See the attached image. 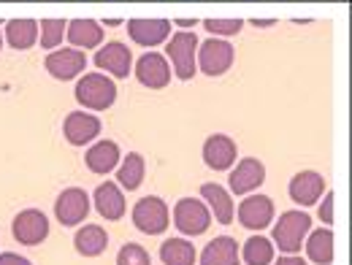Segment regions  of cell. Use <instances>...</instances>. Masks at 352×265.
<instances>
[{
    "label": "cell",
    "mask_w": 352,
    "mask_h": 265,
    "mask_svg": "<svg viewBox=\"0 0 352 265\" xmlns=\"http://www.w3.org/2000/svg\"><path fill=\"white\" fill-rule=\"evenodd\" d=\"M309 227H311L309 214H304V211H285L276 222V227H274V241L285 255H293V252L301 249Z\"/></svg>",
    "instance_id": "cell-1"
},
{
    "label": "cell",
    "mask_w": 352,
    "mask_h": 265,
    "mask_svg": "<svg viewBox=\"0 0 352 265\" xmlns=\"http://www.w3.org/2000/svg\"><path fill=\"white\" fill-rule=\"evenodd\" d=\"M117 97V87L111 79L100 76V73H87L82 76V82L76 84V100L87 108H95V111H103L114 103Z\"/></svg>",
    "instance_id": "cell-2"
},
{
    "label": "cell",
    "mask_w": 352,
    "mask_h": 265,
    "mask_svg": "<svg viewBox=\"0 0 352 265\" xmlns=\"http://www.w3.org/2000/svg\"><path fill=\"white\" fill-rule=\"evenodd\" d=\"M133 222H135V227H138L141 233H146V235H160V233L168 227V206H166L160 198H155V195L141 198V200L135 203V209H133Z\"/></svg>",
    "instance_id": "cell-3"
},
{
    "label": "cell",
    "mask_w": 352,
    "mask_h": 265,
    "mask_svg": "<svg viewBox=\"0 0 352 265\" xmlns=\"http://www.w3.org/2000/svg\"><path fill=\"white\" fill-rule=\"evenodd\" d=\"M198 36L195 33H176L168 41V57L174 60V71L179 79L195 76V51H198Z\"/></svg>",
    "instance_id": "cell-4"
},
{
    "label": "cell",
    "mask_w": 352,
    "mask_h": 265,
    "mask_svg": "<svg viewBox=\"0 0 352 265\" xmlns=\"http://www.w3.org/2000/svg\"><path fill=\"white\" fill-rule=\"evenodd\" d=\"M174 224L184 235H201V233H206V227L212 224V217H209V209H206L201 200L184 198V200L176 203Z\"/></svg>",
    "instance_id": "cell-5"
},
{
    "label": "cell",
    "mask_w": 352,
    "mask_h": 265,
    "mask_svg": "<svg viewBox=\"0 0 352 265\" xmlns=\"http://www.w3.org/2000/svg\"><path fill=\"white\" fill-rule=\"evenodd\" d=\"M87 211H89V198L87 192L79 189V187L63 189L60 198H57V203H54V214H57V220L63 222L65 227L79 224V222L87 217Z\"/></svg>",
    "instance_id": "cell-6"
},
{
    "label": "cell",
    "mask_w": 352,
    "mask_h": 265,
    "mask_svg": "<svg viewBox=\"0 0 352 265\" xmlns=\"http://www.w3.org/2000/svg\"><path fill=\"white\" fill-rule=\"evenodd\" d=\"M85 65H87V57H85V51H79V49H60V51H52V54L46 57V71H49L54 79H60V82L76 79V76L85 71Z\"/></svg>",
    "instance_id": "cell-7"
},
{
    "label": "cell",
    "mask_w": 352,
    "mask_h": 265,
    "mask_svg": "<svg viewBox=\"0 0 352 265\" xmlns=\"http://www.w3.org/2000/svg\"><path fill=\"white\" fill-rule=\"evenodd\" d=\"M198 62L206 76H222L233 65V46L217 41V38H209L198 49Z\"/></svg>",
    "instance_id": "cell-8"
},
{
    "label": "cell",
    "mask_w": 352,
    "mask_h": 265,
    "mask_svg": "<svg viewBox=\"0 0 352 265\" xmlns=\"http://www.w3.org/2000/svg\"><path fill=\"white\" fill-rule=\"evenodd\" d=\"M46 235H49V222L41 211L36 209H28V211H19L16 220H14V238L25 246H36L41 244Z\"/></svg>",
    "instance_id": "cell-9"
},
{
    "label": "cell",
    "mask_w": 352,
    "mask_h": 265,
    "mask_svg": "<svg viewBox=\"0 0 352 265\" xmlns=\"http://www.w3.org/2000/svg\"><path fill=\"white\" fill-rule=\"evenodd\" d=\"M135 76H138V82H141L144 87L163 89L171 82V68H168V62H166L163 54L149 51V54H144V57L135 62Z\"/></svg>",
    "instance_id": "cell-10"
},
{
    "label": "cell",
    "mask_w": 352,
    "mask_h": 265,
    "mask_svg": "<svg viewBox=\"0 0 352 265\" xmlns=\"http://www.w3.org/2000/svg\"><path fill=\"white\" fill-rule=\"evenodd\" d=\"M131 62H133L131 49L125 44H120V41L106 44L103 49H98V54H95V65L103 68V71H111L117 79H125L131 73Z\"/></svg>",
    "instance_id": "cell-11"
},
{
    "label": "cell",
    "mask_w": 352,
    "mask_h": 265,
    "mask_svg": "<svg viewBox=\"0 0 352 265\" xmlns=\"http://www.w3.org/2000/svg\"><path fill=\"white\" fill-rule=\"evenodd\" d=\"M274 220V203L268 195H252L241 200L239 206V222L250 230H263L268 222Z\"/></svg>",
    "instance_id": "cell-12"
},
{
    "label": "cell",
    "mask_w": 352,
    "mask_h": 265,
    "mask_svg": "<svg viewBox=\"0 0 352 265\" xmlns=\"http://www.w3.org/2000/svg\"><path fill=\"white\" fill-rule=\"evenodd\" d=\"M265 181V168L261 160H255V157H247V160H241L236 168H233V174H230V189L236 192V195H247V192H252L255 187H261Z\"/></svg>",
    "instance_id": "cell-13"
},
{
    "label": "cell",
    "mask_w": 352,
    "mask_h": 265,
    "mask_svg": "<svg viewBox=\"0 0 352 265\" xmlns=\"http://www.w3.org/2000/svg\"><path fill=\"white\" fill-rule=\"evenodd\" d=\"M168 19H131L128 22V33L135 44L141 46H157L168 38Z\"/></svg>",
    "instance_id": "cell-14"
},
{
    "label": "cell",
    "mask_w": 352,
    "mask_h": 265,
    "mask_svg": "<svg viewBox=\"0 0 352 265\" xmlns=\"http://www.w3.org/2000/svg\"><path fill=\"white\" fill-rule=\"evenodd\" d=\"M325 192V178L314 171H301L290 181V198L301 206H311L320 200V195Z\"/></svg>",
    "instance_id": "cell-15"
},
{
    "label": "cell",
    "mask_w": 352,
    "mask_h": 265,
    "mask_svg": "<svg viewBox=\"0 0 352 265\" xmlns=\"http://www.w3.org/2000/svg\"><path fill=\"white\" fill-rule=\"evenodd\" d=\"M63 132H65V138H68L74 146H82V143H89V141L100 132V119H98V117H92V114L74 111V114H68V117H65Z\"/></svg>",
    "instance_id": "cell-16"
},
{
    "label": "cell",
    "mask_w": 352,
    "mask_h": 265,
    "mask_svg": "<svg viewBox=\"0 0 352 265\" xmlns=\"http://www.w3.org/2000/svg\"><path fill=\"white\" fill-rule=\"evenodd\" d=\"M95 209L100 211L103 220H122L125 217V198L114 181H103L95 189Z\"/></svg>",
    "instance_id": "cell-17"
},
{
    "label": "cell",
    "mask_w": 352,
    "mask_h": 265,
    "mask_svg": "<svg viewBox=\"0 0 352 265\" xmlns=\"http://www.w3.org/2000/svg\"><path fill=\"white\" fill-rule=\"evenodd\" d=\"M204 160L212 171H228L236 160V143L228 135H212L204 143Z\"/></svg>",
    "instance_id": "cell-18"
},
{
    "label": "cell",
    "mask_w": 352,
    "mask_h": 265,
    "mask_svg": "<svg viewBox=\"0 0 352 265\" xmlns=\"http://www.w3.org/2000/svg\"><path fill=\"white\" fill-rule=\"evenodd\" d=\"M201 265H239V244L228 235L214 238L201 252Z\"/></svg>",
    "instance_id": "cell-19"
},
{
    "label": "cell",
    "mask_w": 352,
    "mask_h": 265,
    "mask_svg": "<svg viewBox=\"0 0 352 265\" xmlns=\"http://www.w3.org/2000/svg\"><path fill=\"white\" fill-rule=\"evenodd\" d=\"M87 168L92 174H109L120 163V146L114 141H100L87 152Z\"/></svg>",
    "instance_id": "cell-20"
},
{
    "label": "cell",
    "mask_w": 352,
    "mask_h": 265,
    "mask_svg": "<svg viewBox=\"0 0 352 265\" xmlns=\"http://www.w3.org/2000/svg\"><path fill=\"white\" fill-rule=\"evenodd\" d=\"M74 244H76V252H79V255H85V257H98V255L106 252V246H109V235H106L103 227L87 224V227H82V230L76 233Z\"/></svg>",
    "instance_id": "cell-21"
},
{
    "label": "cell",
    "mask_w": 352,
    "mask_h": 265,
    "mask_svg": "<svg viewBox=\"0 0 352 265\" xmlns=\"http://www.w3.org/2000/svg\"><path fill=\"white\" fill-rule=\"evenodd\" d=\"M68 27V38L74 46H82V49H92L103 41V27L92 19H74L65 25Z\"/></svg>",
    "instance_id": "cell-22"
},
{
    "label": "cell",
    "mask_w": 352,
    "mask_h": 265,
    "mask_svg": "<svg viewBox=\"0 0 352 265\" xmlns=\"http://www.w3.org/2000/svg\"><path fill=\"white\" fill-rule=\"evenodd\" d=\"M201 195L212 203V211L220 224H230L233 222V200L228 195V189H222L220 184H204L201 187Z\"/></svg>",
    "instance_id": "cell-23"
},
{
    "label": "cell",
    "mask_w": 352,
    "mask_h": 265,
    "mask_svg": "<svg viewBox=\"0 0 352 265\" xmlns=\"http://www.w3.org/2000/svg\"><path fill=\"white\" fill-rule=\"evenodd\" d=\"M160 260L166 265H195V246L184 238H168L160 244Z\"/></svg>",
    "instance_id": "cell-24"
},
{
    "label": "cell",
    "mask_w": 352,
    "mask_h": 265,
    "mask_svg": "<svg viewBox=\"0 0 352 265\" xmlns=\"http://www.w3.org/2000/svg\"><path fill=\"white\" fill-rule=\"evenodd\" d=\"M307 255L311 263L317 265H328L333 260V233L328 227L322 230H314L307 241Z\"/></svg>",
    "instance_id": "cell-25"
},
{
    "label": "cell",
    "mask_w": 352,
    "mask_h": 265,
    "mask_svg": "<svg viewBox=\"0 0 352 265\" xmlns=\"http://www.w3.org/2000/svg\"><path fill=\"white\" fill-rule=\"evenodd\" d=\"M36 36H38V22L33 19H14L6 27V38L14 49H30L36 44Z\"/></svg>",
    "instance_id": "cell-26"
},
{
    "label": "cell",
    "mask_w": 352,
    "mask_h": 265,
    "mask_svg": "<svg viewBox=\"0 0 352 265\" xmlns=\"http://www.w3.org/2000/svg\"><path fill=\"white\" fill-rule=\"evenodd\" d=\"M117 178H120V184H122L125 189H138L141 181H144V157H141L138 152H131V154L125 157V163H122Z\"/></svg>",
    "instance_id": "cell-27"
},
{
    "label": "cell",
    "mask_w": 352,
    "mask_h": 265,
    "mask_svg": "<svg viewBox=\"0 0 352 265\" xmlns=\"http://www.w3.org/2000/svg\"><path fill=\"white\" fill-rule=\"evenodd\" d=\"M244 260H247V265H271V260H274V244L268 238H261V235L250 238L244 244Z\"/></svg>",
    "instance_id": "cell-28"
},
{
    "label": "cell",
    "mask_w": 352,
    "mask_h": 265,
    "mask_svg": "<svg viewBox=\"0 0 352 265\" xmlns=\"http://www.w3.org/2000/svg\"><path fill=\"white\" fill-rule=\"evenodd\" d=\"M65 36V22L63 19H44L41 22V46L44 49H54Z\"/></svg>",
    "instance_id": "cell-29"
},
{
    "label": "cell",
    "mask_w": 352,
    "mask_h": 265,
    "mask_svg": "<svg viewBox=\"0 0 352 265\" xmlns=\"http://www.w3.org/2000/svg\"><path fill=\"white\" fill-rule=\"evenodd\" d=\"M117 265H152L149 263V255L144 246L138 244H125L117 255Z\"/></svg>",
    "instance_id": "cell-30"
},
{
    "label": "cell",
    "mask_w": 352,
    "mask_h": 265,
    "mask_svg": "<svg viewBox=\"0 0 352 265\" xmlns=\"http://www.w3.org/2000/svg\"><path fill=\"white\" fill-rule=\"evenodd\" d=\"M204 25L209 33H217V36H236L244 27L241 19H206Z\"/></svg>",
    "instance_id": "cell-31"
},
{
    "label": "cell",
    "mask_w": 352,
    "mask_h": 265,
    "mask_svg": "<svg viewBox=\"0 0 352 265\" xmlns=\"http://www.w3.org/2000/svg\"><path fill=\"white\" fill-rule=\"evenodd\" d=\"M320 214H322V222H333V192H328V195H325Z\"/></svg>",
    "instance_id": "cell-32"
},
{
    "label": "cell",
    "mask_w": 352,
    "mask_h": 265,
    "mask_svg": "<svg viewBox=\"0 0 352 265\" xmlns=\"http://www.w3.org/2000/svg\"><path fill=\"white\" fill-rule=\"evenodd\" d=\"M0 265H30V260H25L14 252H6V255H0Z\"/></svg>",
    "instance_id": "cell-33"
},
{
    "label": "cell",
    "mask_w": 352,
    "mask_h": 265,
    "mask_svg": "<svg viewBox=\"0 0 352 265\" xmlns=\"http://www.w3.org/2000/svg\"><path fill=\"white\" fill-rule=\"evenodd\" d=\"M276 265H307L301 257H293V255H287V257H279L276 260Z\"/></svg>",
    "instance_id": "cell-34"
},
{
    "label": "cell",
    "mask_w": 352,
    "mask_h": 265,
    "mask_svg": "<svg viewBox=\"0 0 352 265\" xmlns=\"http://www.w3.org/2000/svg\"><path fill=\"white\" fill-rule=\"evenodd\" d=\"M176 25H182V27H192L195 19H176Z\"/></svg>",
    "instance_id": "cell-35"
},
{
    "label": "cell",
    "mask_w": 352,
    "mask_h": 265,
    "mask_svg": "<svg viewBox=\"0 0 352 265\" xmlns=\"http://www.w3.org/2000/svg\"><path fill=\"white\" fill-rule=\"evenodd\" d=\"M0 44H3V36H0Z\"/></svg>",
    "instance_id": "cell-36"
}]
</instances>
